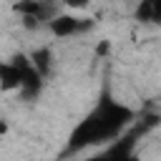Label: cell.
<instances>
[{
    "instance_id": "obj_1",
    "label": "cell",
    "mask_w": 161,
    "mask_h": 161,
    "mask_svg": "<svg viewBox=\"0 0 161 161\" xmlns=\"http://www.w3.org/2000/svg\"><path fill=\"white\" fill-rule=\"evenodd\" d=\"M133 118V113L121 106V103H113V101H106L103 106H98L70 136V143H68V151H78L83 146H91V143H101L106 138H113L123 131V126H128V121Z\"/></svg>"
},
{
    "instance_id": "obj_2",
    "label": "cell",
    "mask_w": 161,
    "mask_h": 161,
    "mask_svg": "<svg viewBox=\"0 0 161 161\" xmlns=\"http://www.w3.org/2000/svg\"><path fill=\"white\" fill-rule=\"evenodd\" d=\"M55 8H58V0H18V3H15V10H18V13L33 15L38 23L53 20V18L58 15Z\"/></svg>"
},
{
    "instance_id": "obj_5",
    "label": "cell",
    "mask_w": 161,
    "mask_h": 161,
    "mask_svg": "<svg viewBox=\"0 0 161 161\" xmlns=\"http://www.w3.org/2000/svg\"><path fill=\"white\" fill-rule=\"evenodd\" d=\"M30 65L35 68V73H38L40 78H45L48 70H50V50H48V48L35 50V53L30 55Z\"/></svg>"
},
{
    "instance_id": "obj_6",
    "label": "cell",
    "mask_w": 161,
    "mask_h": 161,
    "mask_svg": "<svg viewBox=\"0 0 161 161\" xmlns=\"http://www.w3.org/2000/svg\"><path fill=\"white\" fill-rule=\"evenodd\" d=\"M63 3H65L68 8H86L91 0H63Z\"/></svg>"
},
{
    "instance_id": "obj_8",
    "label": "cell",
    "mask_w": 161,
    "mask_h": 161,
    "mask_svg": "<svg viewBox=\"0 0 161 161\" xmlns=\"http://www.w3.org/2000/svg\"><path fill=\"white\" fill-rule=\"evenodd\" d=\"M88 161H111V158H108V153H103V156H96V158H88Z\"/></svg>"
},
{
    "instance_id": "obj_3",
    "label": "cell",
    "mask_w": 161,
    "mask_h": 161,
    "mask_svg": "<svg viewBox=\"0 0 161 161\" xmlns=\"http://www.w3.org/2000/svg\"><path fill=\"white\" fill-rule=\"evenodd\" d=\"M48 25H50V33L58 38H68V35L80 33V20L73 15H55L53 20H48Z\"/></svg>"
},
{
    "instance_id": "obj_7",
    "label": "cell",
    "mask_w": 161,
    "mask_h": 161,
    "mask_svg": "<svg viewBox=\"0 0 161 161\" xmlns=\"http://www.w3.org/2000/svg\"><path fill=\"white\" fill-rule=\"evenodd\" d=\"M96 53H98V55H106V53H108V43H106V40H103V43H98Z\"/></svg>"
},
{
    "instance_id": "obj_9",
    "label": "cell",
    "mask_w": 161,
    "mask_h": 161,
    "mask_svg": "<svg viewBox=\"0 0 161 161\" xmlns=\"http://www.w3.org/2000/svg\"><path fill=\"white\" fill-rule=\"evenodd\" d=\"M5 131H8V126H5V123H0V133H5Z\"/></svg>"
},
{
    "instance_id": "obj_4",
    "label": "cell",
    "mask_w": 161,
    "mask_h": 161,
    "mask_svg": "<svg viewBox=\"0 0 161 161\" xmlns=\"http://www.w3.org/2000/svg\"><path fill=\"white\" fill-rule=\"evenodd\" d=\"M136 18L146 20V23H158V18H161V0H141V5L136 10Z\"/></svg>"
}]
</instances>
